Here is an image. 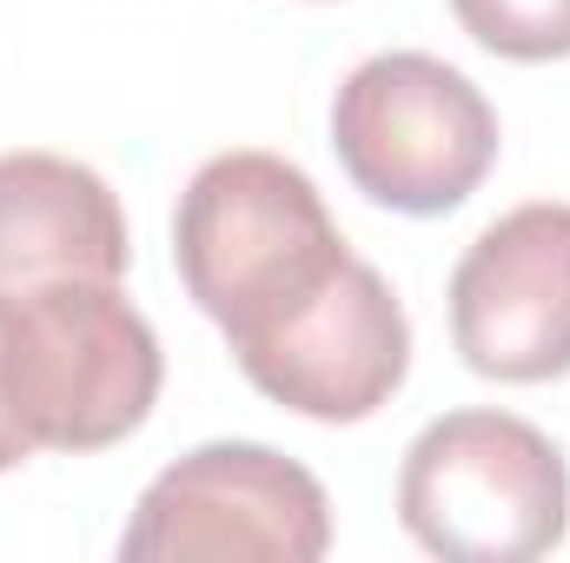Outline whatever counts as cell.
Listing matches in <instances>:
<instances>
[{"label": "cell", "instance_id": "277c9868", "mask_svg": "<svg viewBox=\"0 0 570 563\" xmlns=\"http://www.w3.org/2000/svg\"><path fill=\"white\" fill-rule=\"evenodd\" d=\"M332 146L372 206L438 219L484 186L498 113L458 67L431 53H379L338 87Z\"/></svg>", "mask_w": 570, "mask_h": 563}, {"label": "cell", "instance_id": "9c48e42d", "mask_svg": "<svg viewBox=\"0 0 570 563\" xmlns=\"http://www.w3.org/2000/svg\"><path fill=\"white\" fill-rule=\"evenodd\" d=\"M458 27L504 60H564L570 53V0H451Z\"/></svg>", "mask_w": 570, "mask_h": 563}, {"label": "cell", "instance_id": "5b68a950", "mask_svg": "<svg viewBox=\"0 0 570 563\" xmlns=\"http://www.w3.org/2000/svg\"><path fill=\"white\" fill-rule=\"evenodd\" d=\"M325 551H332V504L318 477L266 444H199L193 457L166 464L120 537V557L134 563H318Z\"/></svg>", "mask_w": 570, "mask_h": 563}, {"label": "cell", "instance_id": "30bf717a", "mask_svg": "<svg viewBox=\"0 0 570 563\" xmlns=\"http://www.w3.org/2000/svg\"><path fill=\"white\" fill-rule=\"evenodd\" d=\"M33 451H40V444H33V437L20 431V418L7 412V392H0V471H13V464H27Z\"/></svg>", "mask_w": 570, "mask_h": 563}, {"label": "cell", "instance_id": "ba28073f", "mask_svg": "<svg viewBox=\"0 0 570 563\" xmlns=\"http://www.w3.org/2000/svg\"><path fill=\"white\" fill-rule=\"evenodd\" d=\"M127 273V213L114 186L60 152L0 159V305L47 285Z\"/></svg>", "mask_w": 570, "mask_h": 563}, {"label": "cell", "instance_id": "6da1fadb", "mask_svg": "<svg viewBox=\"0 0 570 563\" xmlns=\"http://www.w3.org/2000/svg\"><path fill=\"white\" fill-rule=\"evenodd\" d=\"M173 259L193 305L239 345L285 325L345 273V239L318 186L279 152H219L193 172L173 219Z\"/></svg>", "mask_w": 570, "mask_h": 563}, {"label": "cell", "instance_id": "8992f818", "mask_svg": "<svg viewBox=\"0 0 570 563\" xmlns=\"http://www.w3.org/2000/svg\"><path fill=\"white\" fill-rule=\"evenodd\" d=\"M451 338L478 378L544 385L570 372V206H518L451 273Z\"/></svg>", "mask_w": 570, "mask_h": 563}, {"label": "cell", "instance_id": "7a4b0ae2", "mask_svg": "<svg viewBox=\"0 0 570 563\" xmlns=\"http://www.w3.org/2000/svg\"><path fill=\"white\" fill-rule=\"evenodd\" d=\"M159 338L120 285H47L0 305V392L40 451H107L159 398Z\"/></svg>", "mask_w": 570, "mask_h": 563}, {"label": "cell", "instance_id": "3957f363", "mask_svg": "<svg viewBox=\"0 0 570 563\" xmlns=\"http://www.w3.org/2000/svg\"><path fill=\"white\" fill-rule=\"evenodd\" d=\"M399 517L444 563H531L564 544V451L511 412H451L405 451Z\"/></svg>", "mask_w": 570, "mask_h": 563}, {"label": "cell", "instance_id": "52a82bcc", "mask_svg": "<svg viewBox=\"0 0 570 563\" xmlns=\"http://www.w3.org/2000/svg\"><path fill=\"white\" fill-rule=\"evenodd\" d=\"M233 358L285 412L318 424H358L405 385L412 325L392 285L365 259H345V273L318 298H305L285 325L239 345Z\"/></svg>", "mask_w": 570, "mask_h": 563}]
</instances>
